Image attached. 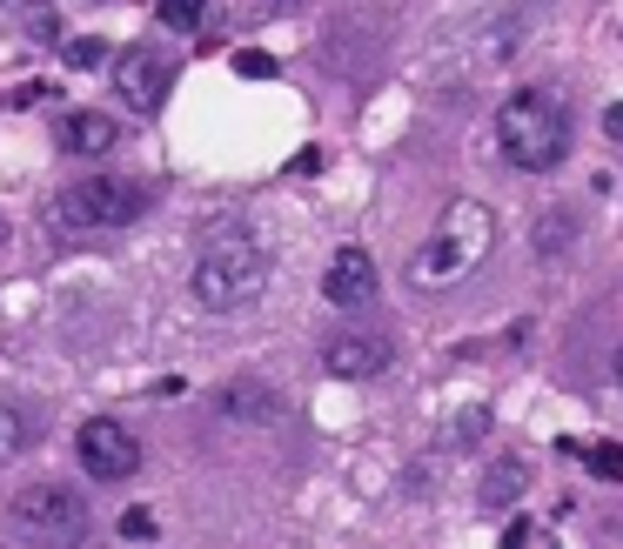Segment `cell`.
I'll return each instance as SVG.
<instances>
[{
	"label": "cell",
	"mask_w": 623,
	"mask_h": 549,
	"mask_svg": "<svg viewBox=\"0 0 623 549\" xmlns=\"http://www.w3.org/2000/svg\"><path fill=\"white\" fill-rule=\"evenodd\" d=\"M101 61H108L101 41H67V67H101Z\"/></svg>",
	"instance_id": "19"
},
{
	"label": "cell",
	"mask_w": 623,
	"mask_h": 549,
	"mask_svg": "<svg viewBox=\"0 0 623 549\" xmlns=\"http://www.w3.org/2000/svg\"><path fill=\"white\" fill-rule=\"evenodd\" d=\"M148 215V188L128 175H88L61 188V195L47 201V228H61V235H94V228H128V221Z\"/></svg>",
	"instance_id": "4"
},
{
	"label": "cell",
	"mask_w": 623,
	"mask_h": 549,
	"mask_svg": "<svg viewBox=\"0 0 623 549\" xmlns=\"http://www.w3.org/2000/svg\"><path fill=\"white\" fill-rule=\"evenodd\" d=\"M155 14H161V27H181V34H188V27L208 21V0H155Z\"/></svg>",
	"instance_id": "15"
},
{
	"label": "cell",
	"mask_w": 623,
	"mask_h": 549,
	"mask_svg": "<svg viewBox=\"0 0 623 549\" xmlns=\"http://www.w3.org/2000/svg\"><path fill=\"white\" fill-rule=\"evenodd\" d=\"M235 74H248V81H275V54H262V47H242V54H235Z\"/></svg>",
	"instance_id": "18"
},
{
	"label": "cell",
	"mask_w": 623,
	"mask_h": 549,
	"mask_svg": "<svg viewBox=\"0 0 623 549\" xmlns=\"http://www.w3.org/2000/svg\"><path fill=\"white\" fill-rule=\"evenodd\" d=\"M114 141H121V128H114V114H101V108H74L61 121V154H74V161H101Z\"/></svg>",
	"instance_id": "10"
},
{
	"label": "cell",
	"mask_w": 623,
	"mask_h": 549,
	"mask_svg": "<svg viewBox=\"0 0 623 549\" xmlns=\"http://www.w3.org/2000/svg\"><path fill=\"white\" fill-rule=\"evenodd\" d=\"M0 242H7V221H0Z\"/></svg>",
	"instance_id": "23"
},
{
	"label": "cell",
	"mask_w": 623,
	"mask_h": 549,
	"mask_svg": "<svg viewBox=\"0 0 623 549\" xmlns=\"http://www.w3.org/2000/svg\"><path fill=\"white\" fill-rule=\"evenodd\" d=\"M396 362V342L376 329H335L329 342H322V369L342 375V382H369V375H382Z\"/></svg>",
	"instance_id": "8"
},
{
	"label": "cell",
	"mask_w": 623,
	"mask_h": 549,
	"mask_svg": "<svg viewBox=\"0 0 623 549\" xmlns=\"http://www.w3.org/2000/svg\"><path fill=\"white\" fill-rule=\"evenodd\" d=\"M222 416H235V422H275V396H268L262 382H228V389H222Z\"/></svg>",
	"instance_id": "13"
},
{
	"label": "cell",
	"mask_w": 623,
	"mask_h": 549,
	"mask_svg": "<svg viewBox=\"0 0 623 549\" xmlns=\"http://www.w3.org/2000/svg\"><path fill=\"white\" fill-rule=\"evenodd\" d=\"M81 469H88L94 483H128L134 469H141V436L114 416L81 422Z\"/></svg>",
	"instance_id": "7"
},
{
	"label": "cell",
	"mask_w": 623,
	"mask_h": 549,
	"mask_svg": "<svg viewBox=\"0 0 623 549\" xmlns=\"http://www.w3.org/2000/svg\"><path fill=\"white\" fill-rule=\"evenodd\" d=\"M322 295H329L335 308H369L376 302V262H369V248H335L329 275H322Z\"/></svg>",
	"instance_id": "9"
},
{
	"label": "cell",
	"mask_w": 623,
	"mask_h": 549,
	"mask_svg": "<svg viewBox=\"0 0 623 549\" xmlns=\"http://www.w3.org/2000/svg\"><path fill=\"white\" fill-rule=\"evenodd\" d=\"M617 382H623V349H617Z\"/></svg>",
	"instance_id": "22"
},
{
	"label": "cell",
	"mask_w": 623,
	"mask_h": 549,
	"mask_svg": "<svg viewBox=\"0 0 623 549\" xmlns=\"http://www.w3.org/2000/svg\"><path fill=\"white\" fill-rule=\"evenodd\" d=\"M7 523H14V536H34V543H81L88 536V503L67 483H27L7 503Z\"/></svg>",
	"instance_id": "5"
},
{
	"label": "cell",
	"mask_w": 623,
	"mask_h": 549,
	"mask_svg": "<svg viewBox=\"0 0 623 549\" xmlns=\"http://www.w3.org/2000/svg\"><path fill=\"white\" fill-rule=\"evenodd\" d=\"M496 221L483 201H456L443 215V228L429 235L423 248H416V262H409V282L416 288H449L456 275H469V268L483 262V248H490Z\"/></svg>",
	"instance_id": "3"
},
{
	"label": "cell",
	"mask_w": 623,
	"mask_h": 549,
	"mask_svg": "<svg viewBox=\"0 0 623 549\" xmlns=\"http://www.w3.org/2000/svg\"><path fill=\"white\" fill-rule=\"evenodd\" d=\"M603 134H610V141H623V101H610V108H603Z\"/></svg>",
	"instance_id": "21"
},
{
	"label": "cell",
	"mask_w": 623,
	"mask_h": 549,
	"mask_svg": "<svg viewBox=\"0 0 623 549\" xmlns=\"http://www.w3.org/2000/svg\"><path fill=\"white\" fill-rule=\"evenodd\" d=\"M523 489H530V462L523 456H503L483 469V509H510Z\"/></svg>",
	"instance_id": "12"
},
{
	"label": "cell",
	"mask_w": 623,
	"mask_h": 549,
	"mask_svg": "<svg viewBox=\"0 0 623 549\" xmlns=\"http://www.w3.org/2000/svg\"><path fill=\"white\" fill-rule=\"evenodd\" d=\"M7 7L27 14V34H34V41H54V34H61V14H54L47 0H7Z\"/></svg>",
	"instance_id": "16"
},
{
	"label": "cell",
	"mask_w": 623,
	"mask_h": 549,
	"mask_svg": "<svg viewBox=\"0 0 623 549\" xmlns=\"http://www.w3.org/2000/svg\"><path fill=\"white\" fill-rule=\"evenodd\" d=\"M168 88H175V54H168V47L134 41V47L114 54V94H121L128 114H161Z\"/></svg>",
	"instance_id": "6"
},
{
	"label": "cell",
	"mask_w": 623,
	"mask_h": 549,
	"mask_svg": "<svg viewBox=\"0 0 623 549\" xmlns=\"http://www.w3.org/2000/svg\"><path fill=\"white\" fill-rule=\"evenodd\" d=\"M121 536H128V543H148V536H155V516H148V509H128V516H121Z\"/></svg>",
	"instance_id": "20"
},
{
	"label": "cell",
	"mask_w": 623,
	"mask_h": 549,
	"mask_svg": "<svg viewBox=\"0 0 623 549\" xmlns=\"http://www.w3.org/2000/svg\"><path fill=\"white\" fill-rule=\"evenodd\" d=\"M563 449H570V456H583V469H590V476L623 483V442H590V449H583V442H563Z\"/></svg>",
	"instance_id": "14"
},
{
	"label": "cell",
	"mask_w": 623,
	"mask_h": 549,
	"mask_svg": "<svg viewBox=\"0 0 623 549\" xmlns=\"http://www.w3.org/2000/svg\"><path fill=\"white\" fill-rule=\"evenodd\" d=\"M503 543H510V549H543V543H550V529L530 523V516H516V523L503 529Z\"/></svg>",
	"instance_id": "17"
},
{
	"label": "cell",
	"mask_w": 623,
	"mask_h": 549,
	"mask_svg": "<svg viewBox=\"0 0 623 549\" xmlns=\"http://www.w3.org/2000/svg\"><path fill=\"white\" fill-rule=\"evenodd\" d=\"M268 288V255L248 228H222L208 235L195 255V275H188V295H195L208 315H235Z\"/></svg>",
	"instance_id": "2"
},
{
	"label": "cell",
	"mask_w": 623,
	"mask_h": 549,
	"mask_svg": "<svg viewBox=\"0 0 623 549\" xmlns=\"http://www.w3.org/2000/svg\"><path fill=\"white\" fill-rule=\"evenodd\" d=\"M570 141H577V114H570V94L550 81H530L496 108V154L516 175H557L570 161Z\"/></svg>",
	"instance_id": "1"
},
{
	"label": "cell",
	"mask_w": 623,
	"mask_h": 549,
	"mask_svg": "<svg viewBox=\"0 0 623 549\" xmlns=\"http://www.w3.org/2000/svg\"><path fill=\"white\" fill-rule=\"evenodd\" d=\"M41 436H47V416L21 409V402H0V469H7V462H21Z\"/></svg>",
	"instance_id": "11"
}]
</instances>
